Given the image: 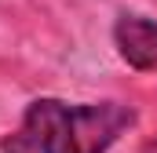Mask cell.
<instances>
[{
	"label": "cell",
	"mask_w": 157,
	"mask_h": 153,
	"mask_svg": "<svg viewBox=\"0 0 157 153\" xmlns=\"http://www.w3.org/2000/svg\"><path fill=\"white\" fill-rule=\"evenodd\" d=\"M139 113L124 102H62L33 99L18 131L4 142L7 153H110Z\"/></svg>",
	"instance_id": "1"
},
{
	"label": "cell",
	"mask_w": 157,
	"mask_h": 153,
	"mask_svg": "<svg viewBox=\"0 0 157 153\" xmlns=\"http://www.w3.org/2000/svg\"><path fill=\"white\" fill-rule=\"evenodd\" d=\"M113 47L139 73L157 69V22L143 15H121L113 22Z\"/></svg>",
	"instance_id": "2"
},
{
	"label": "cell",
	"mask_w": 157,
	"mask_h": 153,
	"mask_svg": "<svg viewBox=\"0 0 157 153\" xmlns=\"http://www.w3.org/2000/svg\"><path fill=\"white\" fill-rule=\"evenodd\" d=\"M143 153H157V135H150V139H146V146H143Z\"/></svg>",
	"instance_id": "3"
}]
</instances>
